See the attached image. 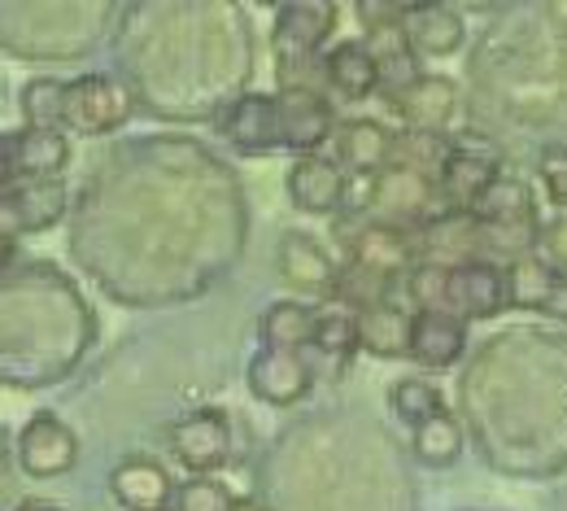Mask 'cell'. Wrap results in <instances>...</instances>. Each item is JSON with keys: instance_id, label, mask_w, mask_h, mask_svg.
I'll use <instances>...</instances> for the list:
<instances>
[{"instance_id": "d6a6232c", "label": "cell", "mask_w": 567, "mask_h": 511, "mask_svg": "<svg viewBox=\"0 0 567 511\" xmlns=\"http://www.w3.org/2000/svg\"><path fill=\"white\" fill-rule=\"evenodd\" d=\"M9 258H13V236H9L4 227H0V267H4Z\"/></svg>"}, {"instance_id": "30bf717a", "label": "cell", "mask_w": 567, "mask_h": 511, "mask_svg": "<svg viewBox=\"0 0 567 511\" xmlns=\"http://www.w3.org/2000/svg\"><path fill=\"white\" fill-rule=\"evenodd\" d=\"M249 394L258 402H271V407H297L310 389H315V367L306 364L301 355H288V350H258L249 359Z\"/></svg>"}, {"instance_id": "484cf974", "label": "cell", "mask_w": 567, "mask_h": 511, "mask_svg": "<svg viewBox=\"0 0 567 511\" xmlns=\"http://www.w3.org/2000/svg\"><path fill=\"white\" fill-rule=\"evenodd\" d=\"M389 407L398 411V420H406L411 429H420L432 416L445 411V398H441L436 385H427L420 376H406V380H398V385L389 389Z\"/></svg>"}, {"instance_id": "7402d4cb", "label": "cell", "mask_w": 567, "mask_h": 511, "mask_svg": "<svg viewBox=\"0 0 567 511\" xmlns=\"http://www.w3.org/2000/svg\"><path fill=\"white\" fill-rule=\"evenodd\" d=\"M323 83L332 92H341L346 101H367L371 92H380V71L375 58L367 53L362 40H341L323 53Z\"/></svg>"}, {"instance_id": "3957f363", "label": "cell", "mask_w": 567, "mask_h": 511, "mask_svg": "<svg viewBox=\"0 0 567 511\" xmlns=\"http://www.w3.org/2000/svg\"><path fill=\"white\" fill-rule=\"evenodd\" d=\"M337 22V4L328 0H292L280 4L276 13V58H280V79L297 67H310L319 44L332 35Z\"/></svg>"}, {"instance_id": "603a6c76", "label": "cell", "mask_w": 567, "mask_h": 511, "mask_svg": "<svg viewBox=\"0 0 567 511\" xmlns=\"http://www.w3.org/2000/svg\"><path fill=\"white\" fill-rule=\"evenodd\" d=\"M315 319H319V310H315L310 302H276V306L262 315V324H258L262 346H267V350H288V355H301V350L310 346Z\"/></svg>"}, {"instance_id": "cb8c5ba5", "label": "cell", "mask_w": 567, "mask_h": 511, "mask_svg": "<svg viewBox=\"0 0 567 511\" xmlns=\"http://www.w3.org/2000/svg\"><path fill=\"white\" fill-rule=\"evenodd\" d=\"M411 450H415V459L427 463V468H445V463H454V459L463 454V429H458V420L445 416V411L432 416L427 425L415 429Z\"/></svg>"}, {"instance_id": "ffe728a7", "label": "cell", "mask_w": 567, "mask_h": 511, "mask_svg": "<svg viewBox=\"0 0 567 511\" xmlns=\"http://www.w3.org/2000/svg\"><path fill=\"white\" fill-rule=\"evenodd\" d=\"M358 324V350L375 359H402L411 346V310L398 302H375L354 315Z\"/></svg>"}, {"instance_id": "ba28073f", "label": "cell", "mask_w": 567, "mask_h": 511, "mask_svg": "<svg viewBox=\"0 0 567 511\" xmlns=\"http://www.w3.org/2000/svg\"><path fill=\"white\" fill-rule=\"evenodd\" d=\"M171 450L175 459L197 472V477H210L214 468L227 463L231 454V429H227V416L223 411H193L184 420L171 425Z\"/></svg>"}, {"instance_id": "1f68e13d", "label": "cell", "mask_w": 567, "mask_h": 511, "mask_svg": "<svg viewBox=\"0 0 567 511\" xmlns=\"http://www.w3.org/2000/svg\"><path fill=\"white\" fill-rule=\"evenodd\" d=\"M18 171H13V141L9 136H0V193L9 188V180H13Z\"/></svg>"}, {"instance_id": "9a60e30c", "label": "cell", "mask_w": 567, "mask_h": 511, "mask_svg": "<svg viewBox=\"0 0 567 511\" xmlns=\"http://www.w3.org/2000/svg\"><path fill=\"white\" fill-rule=\"evenodd\" d=\"M280 105V145L297 149L301 157L315 153L332 136V105L319 92H276Z\"/></svg>"}, {"instance_id": "83f0119b", "label": "cell", "mask_w": 567, "mask_h": 511, "mask_svg": "<svg viewBox=\"0 0 567 511\" xmlns=\"http://www.w3.org/2000/svg\"><path fill=\"white\" fill-rule=\"evenodd\" d=\"M175 511H231V494L214 477H193L175 490Z\"/></svg>"}, {"instance_id": "4fadbf2b", "label": "cell", "mask_w": 567, "mask_h": 511, "mask_svg": "<svg viewBox=\"0 0 567 511\" xmlns=\"http://www.w3.org/2000/svg\"><path fill=\"white\" fill-rule=\"evenodd\" d=\"M110 494L127 511H171L175 503V481L171 472L148 459V454H132L110 472Z\"/></svg>"}, {"instance_id": "4316f807", "label": "cell", "mask_w": 567, "mask_h": 511, "mask_svg": "<svg viewBox=\"0 0 567 511\" xmlns=\"http://www.w3.org/2000/svg\"><path fill=\"white\" fill-rule=\"evenodd\" d=\"M22 119H27V127H58L62 132V83L58 79H31L22 88Z\"/></svg>"}, {"instance_id": "4dcf8cb0", "label": "cell", "mask_w": 567, "mask_h": 511, "mask_svg": "<svg viewBox=\"0 0 567 511\" xmlns=\"http://www.w3.org/2000/svg\"><path fill=\"white\" fill-rule=\"evenodd\" d=\"M406 13V4H371V0H358V18L367 31H384V27H398Z\"/></svg>"}, {"instance_id": "d4e9b609", "label": "cell", "mask_w": 567, "mask_h": 511, "mask_svg": "<svg viewBox=\"0 0 567 511\" xmlns=\"http://www.w3.org/2000/svg\"><path fill=\"white\" fill-rule=\"evenodd\" d=\"M310 350L332 359V364H350L358 350V324L350 310H323L315 319V333H310Z\"/></svg>"}, {"instance_id": "277c9868", "label": "cell", "mask_w": 567, "mask_h": 511, "mask_svg": "<svg viewBox=\"0 0 567 511\" xmlns=\"http://www.w3.org/2000/svg\"><path fill=\"white\" fill-rule=\"evenodd\" d=\"M436 184L432 175L420 171H402V166H384L375 175V197H371V215H380L375 223H393L406 232H420L432 211H436Z\"/></svg>"}, {"instance_id": "44dd1931", "label": "cell", "mask_w": 567, "mask_h": 511, "mask_svg": "<svg viewBox=\"0 0 567 511\" xmlns=\"http://www.w3.org/2000/svg\"><path fill=\"white\" fill-rule=\"evenodd\" d=\"M13 141V171L27 180H58L71 166V136L58 127H22Z\"/></svg>"}, {"instance_id": "ac0fdd59", "label": "cell", "mask_w": 567, "mask_h": 511, "mask_svg": "<svg viewBox=\"0 0 567 511\" xmlns=\"http://www.w3.org/2000/svg\"><path fill=\"white\" fill-rule=\"evenodd\" d=\"M284 285L301 293H332L337 289V263L328 258V249L306 236V232H284L280 249H276Z\"/></svg>"}, {"instance_id": "f1b7e54d", "label": "cell", "mask_w": 567, "mask_h": 511, "mask_svg": "<svg viewBox=\"0 0 567 511\" xmlns=\"http://www.w3.org/2000/svg\"><path fill=\"white\" fill-rule=\"evenodd\" d=\"M533 258H542L546 267H555V272H564L567 276V215L555 223H546V227H537V236H533Z\"/></svg>"}, {"instance_id": "7a4b0ae2", "label": "cell", "mask_w": 567, "mask_h": 511, "mask_svg": "<svg viewBox=\"0 0 567 511\" xmlns=\"http://www.w3.org/2000/svg\"><path fill=\"white\" fill-rule=\"evenodd\" d=\"M502 175L497 153L481 145H450L445 162L436 166V202L445 206V215H472V206L485 197V188Z\"/></svg>"}, {"instance_id": "e0dca14e", "label": "cell", "mask_w": 567, "mask_h": 511, "mask_svg": "<svg viewBox=\"0 0 567 511\" xmlns=\"http://www.w3.org/2000/svg\"><path fill=\"white\" fill-rule=\"evenodd\" d=\"M467 350V324L445 310H415L411 315V346L406 355L420 367H450Z\"/></svg>"}, {"instance_id": "52a82bcc", "label": "cell", "mask_w": 567, "mask_h": 511, "mask_svg": "<svg viewBox=\"0 0 567 511\" xmlns=\"http://www.w3.org/2000/svg\"><path fill=\"white\" fill-rule=\"evenodd\" d=\"M398 119L406 123V132H420V136H445L450 132V119L458 110V88L454 79L445 74H415L402 92L389 96Z\"/></svg>"}, {"instance_id": "8fae6325", "label": "cell", "mask_w": 567, "mask_h": 511, "mask_svg": "<svg viewBox=\"0 0 567 511\" xmlns=\"http://www.w3.org/2000/svg\"><path fill=\"white\" fill-rule=\"evenodd\" d=\"M18 463L27 477H62L79 463V438L58 416H35L18 433Z\"/></svg>"}, {"instance_id": "5bb4252c", "label": "cell", "mask_w": 567, "mask_h": 511, "mask_svg": "<svg viewBox=\"0 0 567 511\" xmlns=\"http://www.w3.org/2000/svg\"><path fill=\"white\" fill-rule=\"evenodd\" d=\"M223 136L240 153H271V149H280V105H276V96H267V92L240 96L223 114Z\"/></svg>"}, {"instance_id": "6da1fadb", "label": "cell", "mask_w": 567, "mask_h": 511, "mask_svg": "<svg viewBox=\"0 0 567 511\" xmlns=\"http://www.w3.org/2000/svg\"><path fill=\"white\" fill-rule=\"evenodd\" d=\"M132 92L114 74H79L62 83V127L79 136H105L118 132L132 119Z\"/></svg>"}, {"instance_id": "5b68a950", "label": "cell", "mask_w": 567, "mask_h": 511, "mask_svg": "<svg viewBox=\"0 0 567 511\" xmlns=\"http://www.w3.org/2000/svg\"><path fill=\"white\" fill-rule=\"evenodd\" d=\"M350 267L398 285L402 276H411L420 267V241L406 227L367 223V227H358L354 236H350Z\"/></svg>"}, {"instance_id": "f546056e", "label": "cell", "mask_w": 567, "mask_h": 511, "mask_svg": "<svg viewBox=\"0 0 567 511\" xmlns=\"http://www.w3.org/2000/svg\"><path fill=\"white\" fill-rule=\"evenodd\" d=\"M542 184L555 206L567 211V145H550L542 153Z\"/></svg>"}, {"instance_id": "8992f818", "label": "cell", "mask_w": 567, "mask_h": 511, "mask_svg": "<svg viewBox=\"0 0 567 511\" xmlns=\"http://www.w3.org/2000/svg\"><path fill=\"white\" fill-rule=\"evenodd\" d=\"M506 306V280L494 258H472L445 272V293H441V310L454 319H489Z\"/></svg>"}, {"instance_id": "e575fe53", "label": "cell", "mask_w": 567, "mask_h": 511, "mask_svg": "<svg viewBox=\"0 0 567 511\" xmlns=\"http://www.w3.org/2000/svg\"><path fill=\"white\" fill-rule=\"evenodd\" d=\"M231 511H267L262 503H231Z\"/></svg>"}, {"instance_id": "d6986e66", "label": "cell", "mask_w": 567, "mask_h": 511, "mask_svg": "<svg viewBox=\"0 0 567 511\" xmlns=\"http://www.w3.org/2000/svg\"><path fill=\"white\" fill-rule=\"evenodd\" d=\"M393 127H384L380 119H350L341 123L337 132V166L346 175H380L389 166V153H393Z\"/></svg>"}, {"instance_id": "9c48e42d", "label": "cell", "mask_w": 567, "mask_h": 511, "mask_svg": "<svg viewBox=\"0 0 567 511\" xmlns=\"http://www.w3.org/2000/svg\"><path fill=\"white\" fill-rule=\"evenodd\" d=\"M66 206H71V193L62 180H27V184H13L0 193V227L9 236L44 232L66 215Z\"/></svg>"}, {"instance_id": "836d02e7", "label": "cell", "mask_w": 567, "mask_h": 511, "mask_svg": "<svg viewBox=\"0 0 567 511\" xmlns=\"http://www.w3.org/2000/svg\"><path fill=\"white\" fill-rule=\"evenodd\" d=\"M18 511H62L58 503H44V499H31V503H22Z\"/></svg>"}, {"instance_id": "7c38bea8", "label": "cell", "mask_w": 567, "mask_h": 511, "mask_svg": "<svg viewBox=\"0 0 567 511\" xmlns=\"http://www.w3.org/2000/svg\"><path fill=\"white\" fill-rule=\"evenodd\" d=\"M284 184H288L292 206L306 211V215H332L346 202V171L332 157H323V153L297 157L288 166V180Z\"/></svg>"}, {"instance_id": "2e32d148", "label": "cell", "mask_w": 567, "mask_h": 511, "mask_svg": "<svg viewBox=\"0 0 567 511\" xmlns=\"http://www.w3.org/2000/svg\"><path fill=\"white\" fill-rule=\"evenodd\" d=\"M463 13L450 4H406L402 13V40L420 58H450L463 44Z\"/></svg>"}]
</instances>
